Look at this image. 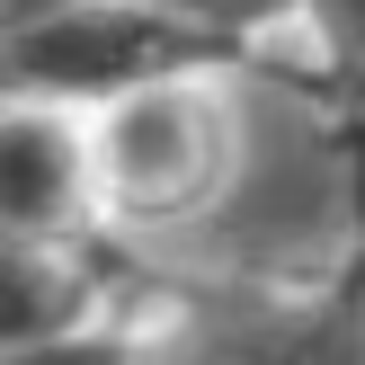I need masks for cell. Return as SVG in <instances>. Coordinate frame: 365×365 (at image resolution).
Returning <instances> with one entry per match:
<instances>
[{
	"label": "cell",
	"mask_w": 365,
	"mask_h": 365,
	"mask_svg": "<svg viewBox=\"0 0 365 365\" xmlns=\"http://www.w3.org/2000/svg\"><path fill=\"white\" fill-rule=\"evenodd\" d=\"M89 196V152L45 98L0 107V232L27 241H63V223Z\"/></svg>",
	"instance_id": "4"
},
{
	"label": "cell",
	"mask_w": 365,
	"mask_h": 365,
	"mask_svg": "<svg viewBox=\"0 0 365 365\" xmlns=\"http://www.w3.org/2000/svg\"><path fill=\"white\" fill-rule=\"evenodd\" d=\"M356 196L339 170V143L312 107L294 98H250L241 107V160H232L223 196H214V250L241 267H312L339 250Z\"/></svg>",
	"instance_id": "1"
},
{
	"label": "cell",
	"mask_w": 365,
	"mask_h": 365,
	"mask_svg": "<svg viewBox=\"0 0 365 365\" xmlns=\"http://www.w3.org/2000/svg\"><path fill=\"white\" fill-rule=\"evenodd\" d=\"M232 160H241V107L214 98L205 81H152L134 98H116L107 116V143H98V170H107V196L143 223H170V214H196L205 223L214 196H223Z\"/></svg>",
	"instance_id": "2"
},
{
	"label": "cell",
	"mask_w": 365,
	"mask_h": 365,
	"mask_svg": "<svg viewBox=\"0 0 365 365\" xmlns=\"http://www.w3.org/2000/svg\"><path fill=\"white\" fill-rule=\"evenodd\" d=\"M196 53H205V36L170 27L143 0H71V9L0 36L18 98H134L152 81H178Z\"/></svg>",
	"instance_id": "3"
},
{
	"label": "cell",
	"mask_w": 365,
	"mask_h": 365,
	"mask_svg": "<svg viewBox=\"0 0 365 365\" xmlns=\"http://www.w3.org/2000/svg\"><path fill=\"white\" fill-rule=\"evenodd\" d=\"M89 321V285L81 267L53 241H27V232H0V356L18 365H53L81 339Z\"/></svg>",
	"instance_id": "5"
},
{
	"label": "cell",
	"mask_w": 365,
	"mask_h": 365,
	"mask_svg": "<svg viewBox=\"0 0 365 365\" xmlns=\"http://www.w3.org/2000/svg\"><path fill=\"white\" fill-rule=\"evenodd\" d=\"M53 9H71V0H0V36L36 27V18H53Z\"/></svg>",
	"instance_id": "8"
},
{
	"label": "cell",
	"mask_w": 365,
	"mask_h": 365,
	"mask_svg": "<svg viewBox=\"0 0 365 365\" xmlns=\"http://www.w3.org/2000/svg\"><path fill=\"white\" fill-rule=\"evenodd\" d=\"M9 98H18V81H9V63H0V107H9Z\"/></svg>",
	"instance_id": "9"
},
{
	"label": "cell",
	"mask_w": 365,
	"mask_h": 365,
	"mask_svg": "<svg viewBox=\"0 0 365 365\" xmlns=\"http://www.w3.org/2000/svg\"><path fill=\"white\" fill-rule=\"evenodd\" d=\"M170 365H365V348L321 330H277V339H232V348H187Z\"/></svg>",
	"instance_id": "6"
},
{
	"label": "cell",
	"mask_w": 365,
	"mask_h": 365,
	"mask_svg": "<svg viewBox=\"0 0 365 365\" xmlns=\"http://www.w3.org/2000/svg\"><path fill=\"white\" fill-rule=\"evenodd\" d=\"M143 9H160L170 27H187V36H250V27H267V18H285L294 0H143Z\"/></svg>",
	"instance_id": "7"
}]
</instances>
